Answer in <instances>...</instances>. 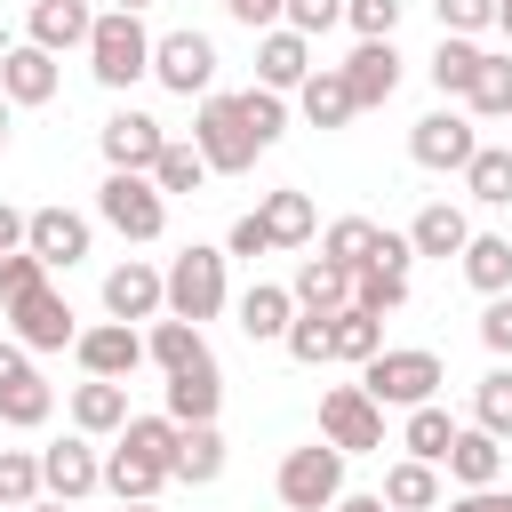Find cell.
Wrapping results in <instances>:
<instances>
[{"label": "cell", "mask_w": 512, "mask_h": 512, "mask_svg": "<svg viewBox=\"0 0 512 512\" xmlns=\"http://www.w3.org/2000/svg\"><path fill=\"white\" fill-rule=\"evenodd\" d=\"M88 72H96L104 88H136V80L152 72V32H144V16L104 8V16L88 24Z\"/></svg>", "instance_id": "obj_1"}, {"label": "cell", "mask_w": 512, "mask_h": 512, "mask_svg": "<svg viewBox=\"0 0 512 512\" xmlns=\"http://www.w3.org/2000/svg\"><path fill=\"white\" fill-rule=\"evenodd\" d=\"M160 296H168V312H176V320H192V328H200V320H216V312H224V296H232V288H224V248H200V240H192V248L160 272Z\"/></svg>", "instance_id": "obj_2"}, {"label": "cell", "mask_w": 512, "mask_h": 512, "mask_svg": "<svg viewBox=\"0 0 512 512\" xmlns=\"http://www.w3.org/2000/svg\"><path fill=\"white\" fill-rule=\"evenodd\" d=\"M440 384H448V368H440V352H424V344L376 352V360L360 368V392H368L376 408H416V400H432Z\"/></svg>", "instance_id": "obj_3"}, {"label": "cell", "mask_w": 512, "mask_h": 512, "mask_svg": "<svg viewBox=\"0 0 512 512\" xmlns=\"http://www.w3.org/2000/svg\"><path fill=\"white\" fill-rule=\"evenodd\" d=\"M192 144H200V160H208V176H240V168H256V136H248V120H240V96H200V120H192Z\"/></svg>", "instance_id": "obj_4"}, {"label": "cell", "mask_w": 512, "mask_h": 512, "mask_svg": "<svg viewBox=\"0 0 512 512\" xmlns=\"http://www.w3.org/2000/svg\"><path fill=\"white\" fill-rule=\"evenodd\" d=\"M272 488H280V504H288V512H328V504L344 496V448H328V440L288 448V456H280V472H272Z\"/></svg>", "instance_id": "obj_5"}, {"label": "cell", "mask_w": 512, "mask_h": 512, "mask_svg": "<svg viewBox=\"0 0 512 512\" xmlns=\"http://www.w3.org/2000/svg\"><path fill=\"white\" fill-rule=\"evenodd\" d=\"M96 216H104L120 240H160V232H168V200H160V184L136 176V168H112V176H104Z\"/></svg>", "instance_id": "obj_6"}, {"label": "cell", "mask_w": 512, "mask_h": 512, "mask_svg": "<svg viewBox=\"0 0 512 512\" xmlns=\"http://www.w3.org/2000/svg\"><path fill=\"white\" fill-rule=\"evenodd\" d=\"M152 80L168 96H208L216 88V40L208 32H160L152 40Z\"/></svg>", "instance_id": "obj_7"}, {"label": "cell", "mask_w": 512, "mask_h": 512, "mask_svg": "<svg viewBox=\"0 0 512 512\" xmlns=\"http://www.w3.org/2000/svg\"><path fill=\"white\" fill-rule=\"evenodd\" d=\"M320 440L344 448V456H368V448H384V408H376L360 384H336V392L320 400Z\"/></svg>", "instance_id": "obj_8"}, {"label": "cell", "mask_w": 512, "mask_h": 512, "mask_svg": "<svg viewBox=\"0 0 512 512\" xmlns=\"http://www.w3.org/2000/svg\"><path fill=\"white\" fill-rule=\"evenodd\" d=\"M0 312H8V328H16V344H24V352H64V344L80 336V328H72V304H64L48 280H40V288H24V296H16V304H0Z\"/></svg>", "instance_id": "obj_9"}, {"label": "cell", "mask_w": 512, "mask_h": 512, "mask_svg": "<svg viewBox=\"0 0 512 512\" xmlns=\"http://www.w3.org/2000/svg\"><path fill=\"white\" fill-rule=\"evenodd\" d=\"M472 152H480V128H472L464 112H448V104L408 128V160H416V168H456V176H464Z\"/></svg>", "instance_id": "obj_10"}, {"label": "cell", "mask_w": 512, "mask_h": 512, "mask_svg": "<svg viewBox=\"0 0 512 512\" xmlns=\"http://www.w3.org/2000/svg\"><path fill=\"white\" fill-rule=\"evenodd\" d=\"M96 488H104V456L88 448V432H72V440L40 448V496H64V504H80V496H96Z\"/></svg>", "instance_id": "obj_11"}, {"label": "cell", "mask_w": 512, "mask_h": 512, "mask_svg": "<svg viewBox=\"0 0 512 512\" xmlns=\"http://www.w3.org/2000/svg\"><path fill=\"white\" fill-rule=\"evenodd\" d=\"M72 352H80V368H88V376L128 384V376H136V360H144V336H136V320H96V328H80V336H72Z\"/></svg>", "instance_id": "obj_12"}, {"label": "cell", "mask_w": 512, "mask_h": 512, "mask_svg": "<svg viewBox=\"0 0 512 512\" xmlns=\"http://www.w3.org/2000/svg\"><path fill=\"white\" fill-rule=\"evenodd\" d=\"M96 144H104V160H112V168H136V176H144V168L160 160V144H168V128H160L152 112H136V104H120V112L104 120V136H96Z\"/></svg>", "instance_id": "obj_13"}, {"label": "cell", "mask_w": 512, "mask_h": 512, "mask_svg": "<svg viewBox=\"0 0 512 512\" xmlns=\"http://www.w3.org/2000/svg\"><path fill=\"white\" fill-rule=\"evenodd\" d=\"M24 248H32L48 272H56V264L72 272V264L88 256V216H72V208H32V216H24Z\"/></svg>", "instance_id": "obj_14"}, {"label": "cell", "mask_w": 512, "mask_h": 512, "mask_svg": "<svg viewBox=\"0 0 512 512\" xmlns=\"http://www.w3.org/2000/svg\"><path fill=\"white\" fill-rule=\"evenodd\" d=\"M336 72H344V88H352L360 112H368V104H392V88H400V48H392V40H360Z\"/></svg>", "instance_id": "obj_15"}, {"label": "cell", "mask_w": 512, "mask_h": 512, "mask_svg": "<svg viewBox=\"0 0 512 512\" xmlns=\"http://www.w3.org/2000/svg\"><path fill=\"white\" fill-rule=\"evenodd\" d=\"M104 312H112V320H160V312H168V296H160V272H152L144 256L112 264V272H104Z\"/></svg>", "instance_id": "obj_16"}, {"label": "cell", "mask_w": 512, "mask_h": 512, "mask_svg": "<svg viewBox=\"0 0 512 512\" xmlns=\"http://www.w3.org/2000/svg\"><path fill=\"white\" fill-rule=\"evenodd\" d=\"M440 472H448L456 488H496V480H504V440H496V432H480V424H472V432L456 424V440H448Z\"/></svg>", "instance_id": "obj_17"}, {"label": "cell", "mask_w": 512, "mask_h": 512, "mask_svg": "<svg viewBox=\"0 0 512 512\" xmlns=\"http://www.w3.org/2000/svg\"><path fill=\"white\" fill-rule=\"evenodd\" d=\"M216 408H224V376H216V352L168 376V416H176V424H216Z\"/></svg>", "instance_id": "obj_18"}, {"label": "cell", "mask_w": 512, "mask_h": 512, "mask_svg": "<svg viewBox=\"0 0 512 512\" xmlns=\"http://www.w3.org/2000/svg\"><path fill=\"white\" fill-rule=\"evenodd\" d=\"M88 24H96V8H88V0H32L24 40H40L48 56H64V48H88Z\"/></svg>", "instance_id": "obj_19"}, {"label": "cell", "mask_w": 512, "mask_h": 512, "mask_svg": "<svg viewBox=\"0 0 512 512\" xmlns=\"http://www.w3.org/2000/svg\"><path fill=\"white\" fill-rule=\"evenodd\" d=\"M0 96H8V104H48V96H56V56H48L40 40L8 48V56H0Z\"/></svg>", "instance_id": "obj_20"}, {"label": "cell", "mask_w": 512, "mask_h": 512, "mask_svg": "<svg viewBox=\"0 0 512 512\" xmlns=\"http://www.w3.org/2000/svg\"><path fill=\"white\" fill-rule=\"evenodd\" d=\"M56 416V392H48V376L24 360V368H8L0 376V424H16V432H40Z\"/></svg>", "instance_id": "obj_21"}, {"label": "cell", "mask_w": 512, "mask_h": 512, "mask_svg": "<svg viewBox=\"0 0 512 512\" xmlns=\"http://www.w3.org/2000/svg\"><path fill=\"white\" fill-rule=\"evenodd\" d=\"M304 72H312V40H304V32H288V24H272V32L256 40V80L288 96Z\"/></svg>", "instance_id": "obj_22"}, {"label": "cell", "mask_w": 512, "mask_h": 512, "mask_svg": "<svg viewBox=\"0 0 512 512\" xmlns=\"http://www.w3.org/2000/svg\"><path fill=\"white\" fill-rule=\"evenodd\" d=\"M296 104H304V120L312 128H344L360 104H352V88H344V72L336 64H312L304 80H296Z\"/></svg>", "instance_id": "obj_23"}, {"label": "cell", "mask_w": 512, "mask_h": 512, "mask_svg": "<svg viewBox=\"0 0 512 512\" xmlns=\"http://www.w3.org/2000/svg\"><path fill=\"white\" fill-rule=\"evenodd\" d=\"M264 232H272V248H304L312 232H320V208H312V192H296V184H280V192H264Z\"/></svg>", "instance_id": "obj_24"}, {"label": "cell", "mask_w": 512, "mask_h": 512, "mask_svg": "<svg viewBox=\"0 0 512 512\" xmlns=\"http://www.w3.org/2000/svg\"><path fill=\"white\" fill-rule=\"evenodd\" d=\"M216 472H224V432H216V424H176L168 480H192V488H208Z\"/></svg>", "instance_id": "obj_25"}, {"label": "cell", "mask_w": 512, "mask_h": 512, "mask_svg": "<svg viewBox=\"0 0 512 512\" xmlns=\"http://www.w3.org/2000/svg\"><path fill=\"white\" fill-rule=\"evenodd\" d=\"M392 512H440V464H424V456H400V464H384V488H376Z\"/></svg>", "instance_id": "obj_26"}, {"label": "cell", "mask_w": 512, "mask_h": 512, "mask_svg": "<svg viewBox=\"0 0 512 512\" xmlns=\"http://www.w3.org/2000/svg\"><path fill=\"white\" fill-rule=\"evenodd\" d=\"M288 296H296V312H344V304H352V272L328 264V256H304Z\"/></svg>", "instance_id": "obj_27"}, {"label": "cell", "mask_w": 512, "mask_h": 512, "mask_svg": "<svg viewBox=\"0 0 512 512\" xmlns=\"http://www.w3.org/2000/svg\"><path fill=\"white\" fill-rule=\"evenodd\" d=\"M288 320H296V296H288V288L256 280V288L240 296V336H248V344H280V336H288Z\"/></svg>", "instance_id": "obj_28"}, {"label": "cell", "mask_w": 512, "mask_h": 512, "mask_svg": "<svg viewBox=\"0 0 512 512\" xmlns=\"http://www.w3.org/2000/svg\"><path fill=\"white\" fill-rule=\"evenodd\" d=\"M376 352H384V320H376V312H360V304L328 312V360H352V368H368Z\"/></svg>", "instance_id": "obj_29"}, {"label": "cell", "mask_w": 512, "mask_h": 512, "mask_svg": "<svg viewBox=\"0 0 512 512\" xmlns=\"http://www.w3.org/2000/svg\"><path fill=\"white\" fill-rule=\"evenodd\" d=\"M72 424H80L88 440L120 432V424H128V392H120L112 376H88V384H72Z\"/></svg>", "instance_id": "obj_30"}, {"label": "cell", "mask_w": 512, "mask_h": 512, "mask_svg": "<svg viewBox=\"0 0 512 512\" xmlns=\"http://www.w3.org/2000/svg\"><path fill=\"white\" fill-rule=\"evenodd\" d=\"M104 488H112L120 504H152V496L168 488V464H152V456H136V448L120 440V448L104 456Z\"/></svg>", "instance_id": "obj_31"}, {"label": "cell", "mask_w": 512, "mask_h": 512, "mask_svg": "<svg viewBox=\"0 0 512 512\" xmlns=\"http://www.w3.org/2000/svg\"><path fill=\"white\" fill-rule=\"evenodd\" d=\"M464 240H472V216L448 208V200H432V208L408 224V248H416V256H464Z\"/></svg>", "instance_id": "obj_32"}, {"label": "cell", "mask_w": 512, "mask_h": 512, "mask_svg": "<svg viewBox=\"0 0 512 512\" xmlns=\"http://www.w3.org/2000/svg\"><path fill=\"white\" fill-rule=\"evenodd\" d=\"M464 280H472L480 296H504V288H512V240H504V232H472V240H464Z\"/></svg>", "instance_id": "obj_33"}, {"label": "cell", "mask_w": 512, "mask_h": 512, "mask_svg": "<svg viewBox=\"0 0 512 512\" xmlns=\"http://www.w3.org/2000/svg\"><path fill=\"white\" fill-rule=\"evenodd\" d=\"M464 192H472L480 208H512V144H480V152L464 160Z\"/></svg>", "instance_id": "obj_34"}, {"label": "cell", "mask_w": 512, "mask_h": 512, "mask_svg": "<svg viewBox=\"0 0 512 512\" xmlns=\"http://www.w3.org/2000/svg\"><path fill=\"white\" fill-rule=\"evenodd\" d=\"M376 240H384V224H368V216H336V224L320 232V256L344 264V272H360V264H376Z\"/></svg>", "instance_id": "obj_35"}, {"label": "cell", "mask_w": 512, "mask_h": 512, "mask_svg": "<svg viewBox=\"0 0 512 512\" xmlns=\"http://www.w3.org/2000/svg\"><path fill=\"white\" fill-rule=\"evenodd\" d=\"M144 360H160V368L176 376V368L208 360V336H200L192 320H176V312H168V320H152V336H144Z\"/></svg>", "instance_id": "obj_36"}, {"label": "cell", "mask_w": 512, "mask_h": 512, "mask_svg": "<svg viewBox=\"0 0 512 512\" xmlns=\"http://www.w3.org/2000/svg\"><path fill=\"white\" fill-rule=\"evenodd\" d=\"M464 104H472L480 120H512V48H504V56H488V48H480V72H472Z\"/></svg>", "instance_id": "obj_37"}, {"label": "cell", "mask_w": 512, "mask_h": 512, "mask_svg": "<svg viewBox=\"0 0 512 512\" xmlns=\"http://www.w3.org/2000/svg\"><path fill=\"white\" fill-rule=\"evenodd\" d=\"M448 440H456V416H448L440 400H416V408H408L400 448H408V456H424V464H440V456H448Z\"/></svg>", "instance_id": "obj_38"}, {"label": "cell", "mask_w": 512, "mask_h": 512, "mask_svg": "<svg viewBox=\"0 0 512 512\" xmlns=\"http://www.w3.org/2000/svg\"><path fill=\"white\" fill-rule=\"evenodd\" d=\"M424 72H432V88H440V96H464V88H472V72H480V48H472L464 32H440V48H432V64H424Z\"/></svg>", "instance_id": "obj_39"}, {"label": "cell", "mask_w": 512, "mask_h": 512, "mask_svg": "<svg viewBox=\"0 0 512 512\" xmlns=\"http://www.w3.org/2000/svg\"><path fill=\"white\" fill-rule=\"evenodd\" d=\"M352 304L376 312V320L400 312V304H408V272H400V264H360V272H352Z\"/></svg>", "instance_id": "obj_40"}, {"label": "cell", "mask_w": 512, "mask_h": 512, "mask_svg": "<svg viewBox=\"0 0 512 512\" xmlns=\"http://www.w3.org/2000/svg\"><path fill=\"white\" fill-rule=\"evenodd\" d=\"M144 176H152L160 200H168V192H200V184H208V160H200V144H160V160H152Z\"/></svg>", "instance_id": "obj_41"}, {"label": "cell", "mask_w": 512, "mask_h": 512, "mask_svg": "<svg viewBox=\"0 0 512 512\" xmlns=\"http://www.w3.org/2000/svg\"><path fill=\"white\" fill-rule=\"evenodd\" d=\"M240 120H248V136L272 152V144L288 136V104H280V88H264V80H256V88H240Z\"/></svg>", "instance_id": "obj_42"}, {"label": "cell", "mask_w": 512, "mask_h": 512, "mask_svg": "<svg viewBox=\"0 0 512 512\" xmlns=\"http://www.w3.org/2000/svg\"><path fill=\"white\" fill-rule=\"evenodd\" d=\"M472 424L496 432V440H512V368H488V376H480V392H472Z\"/></svg>", "instance_id": "obj_43"}, {"label": "cell", "mask_w": 512, "mask_h": 512, "mask_svg": "<svg viewBox=\"0 0 512 512\" xmlns=\"http://www.w3.org/2000/svg\"><path fill=\"white\" fill-rule=\"evenodd\" d=\"M40 496V456L32 448H0V512H24Z\"/></svg>", "instance_id": "obj_44"}, {"label": "cell", "mask_w": 512, "mask_h": 512, "mask_svg": "<svg viewBox=\"0 0 512 512\" xmlns=\"http://www.w3.org/2000/svg\"><path fill=\"white\" fill-rule=\"evenodd\" d=\"M120 440H128L136 456L168 464V456H176V416H128V424H120Z\"/></svg>", "instance_id": "obj_45"}, {"label": "cell", "mask_w": 512, "mask_h": 512, "mask_svg": "<svg viewBox=\"0 0 512 512\" xmlns=\"http://www.w3.org/2000/svg\"><path fill=\"white\" fill-rule=\"evenodd\" d=\"M280 344H288V360H304V368H320V360H328V312H296Z\"/></svg>", "instance_id": "obj_46"}, {"label": "cell", "mask_w": 512, "mask_h": 512, "mask_svg": "<svg viewBox=\"0 0 512 512\" xmlns=\"http://www.w3.org/2000/svg\"><path fill=\"white\" fill-rule=\"evenodd\" d=\"M400 8H408V0H344V24H352L360 40H392V32H400Z\"/></svg>", "instance_id": "obj_47"}, {"label": "cell", "mask_w": 512, "mask_h": 512, "mask_svg": "<svg viewBox=\"0 0 512 512\" xmlns=\"http://www.w3.org/2000/svg\"><path fill=\"white\" fill-rule=\"evenodd\" d=\"M40 280H48V264H40L32 248H8V256H0V304H16V296L40 288Z\"/></svg>", "instance_id": "obj_48"}, {"label": "cell", "mask_w": 512, "mask_h": 512, "mask_svg": "<svg viewBox=\"0 0 512 512\" xmlns=\"http://www.w3.org/2000/svg\"><path fill=\"white\" fill-rule=\"evenodd\" d=\"M432 16H440V32H488L496 24V0H432Z\"/></svg>", "instance_id": "obj_49"}, {"label": "cell", "mask_w": 512, "mask_h": 512, "mask_svg": "<svg viewBox=\"0 0 512 512\" xmlns=\"http://www.w3.org/2000/svg\"><path fill=\"white\" fill-rule=\"evenodd\" d=\"M280 16H288V32H328V24H344V0H280Z\"/></svg>", "instance_id": "obj_50"}, {"label": "cell", "mask_w": 512, "mask_h": 512, "mask_svg": "<svg viewBox=\"0 0 512 512\" xmlns=\"http://www.w3.org/2000/svg\"><path fill=\"white\" fill-rule=\"evenodd\" d=\"M480 344L512 360V288H504V296H488V312H480Z\"/></svg>", "instance_id": "obj_51"}, {"label": "cell", "mask_w": 512, "mask_h": 512, "mask_svg": "<svg viewBox=\"0 0 512 512\" xmlns=\"http://www.w3.org/2000/svg\"><path fill=\"white\" fill-rule=\"evenodd\" d=\"M224 256H248V264H256V256H272V232H264V216H240V224L224 232Z\"/></svg>", "instance_id": "obj_52"}, {"label": "cell", "mask_w": 512, "mask_h": 512, "mask_svg": "<svg viewBox=\"0 0 512 512\" xmlns=\"http://www.w3.org/2000/svg\"><path fill=\"white\" fill-rule=\"evenodd\" d=\"M232 8V24H248V32H272L280 24V0H224Z\"/></svg>", "instance_id": "obj_53"}, {"label": "cell", "mask_w": 512, "mask_h": 512, "mask_svg": "<svg viewBox=\"0 0 512 512\" xmlns=\"http://www.w3.org/2000/svg\"><path fill=\"white\" fill-rule=\"evenodd\" d=\"M448 512H512V488H464Z\"/></svg>", "instance_id": "obj_54"}, {"label": "cell", "mask_w": 512, "mask_h": 512, "mask_svg": "<svg viewBox=\"0 0 512 512\" xmlns=\"http://www.w3.org/2000/svg\"><path fill=\"white\" fill-rule=\"evenodd\" d=\"M8 248H24V216L0 200V256H8Z\"/></svg>", "instance_id": "obj_55"}, {"label": "cell", "mask_w": 512, "mask_h": 512, "mask_svg": "<svg viewBox=\"0 0 512 512\" xmlns=\"http://www.w3.org/2000/svg\"><path fill=\"white\" fill-rule=\"evenodd\" d=\"M328 512H392V504H384V496H336Z\"/></svg>", "instance_id": "obj_56"}, {"label": "cell", "mask_w": 512, "mask_h": 512, "mask_svg": "<svg viewBox=\"0 0 512 512\" xmlns=\"http://www.w3.org/2000/svg\"><path fill=\"white\" fill-rule=\"evenodd\" d=\"M24 512H72V504H64V496H32Z\"/></svg>", "instance_id": "obj_57"}, {"label": "cell", "mask_w": 512, "mask_h": 512, "mask_svg": "<svg viewBox=\"0 0 512 512\" xmlns=\"http://www.w3.org/2000/svg\"><path fill=\"white\" fill-rule=\"evenodd\" d=\"M496 32H504V48H512V0H496Z\"/></svg>", "instance_id": "obj_58"}, {"label": "cell", "mask_w": 512, "mask_h": 512, "mask_svg": "<svg viewBox=\"0 0 512 512\" xmlns=\"http://www.w3.org/2000/svg\"><path fill=\"white\" fill-rule=\"evenodd\" d=\"M112 8H128V16H144V8H152V0H112Z\"/></svg>", "instance_id": "obj_59"}, {"label": "cell", "mask_w": 512, "mask_h": 512, "mask_svg": "<svg viewBox=\"0 0 512 512\" xmlns=\"http://www.w3.org/2000/svg\"><path fill=\"white\" fill-rule=\"evenodd\" d=\"M0 144H8V96H0Z\"/></svg>", "instance_id": "obj_60"}, {"label": "cell", "mask_w": 512, "mask_h": 512, "mask_svg": "<svg viewBox=\"0 0 512 512\" xmlns=\"http://www.w3.org/2000/svg\"><path fill=\"white\" fill-rule=\"evenodd\" d=\"M120 512H152V504H120Z\"/></svg>", "instance_id": "obj_61"}]
</instances>
